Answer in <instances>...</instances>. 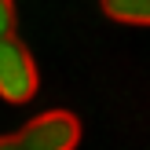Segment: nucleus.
Segmentation results:
<instances>
[{
	"mask_svg": "<svg viewBox=\"0 0 150 150\" xmlns=\"http://www.w3.org/2000/svg\"><path fill=\"white\" fill-rule=\"evenodd\" d=\"M37 84H40V73L29 48L18 37H4L0 40V99L11 106L29 103L37 95Z\"/></svg>",
	"mask_w": 150,
	"mask_h": 150,
	"instance_id": "obj_1",
	"label": "nucleus"
},
{
	"mask_svg": "<svg viewBox=\"0 0 150 150\" xmlns=\"http://www.w3.org/2000/svg\"><path fill=\"white\" fill-rule=\"evenodd\" d=\"M18 139L26 150H77L81 121L70 110H48V114L33 117L29 125H22Z\"/></svg>",
	"mask_w": 150,
	"mask_h": 150,
	"instance_id": "obj_2",
	"label": "nucleus"
},
{
	"mask_svg": "<svg viewBox=\"0 0 150 150\" xmlns=\"http://www.w3.org/2000/svg\"><path fill=\"white\" fill-rule=\"evenodd\" d=\"M103 15L125 26H150V0H99Z\"/></svg>",
	"mask_w": 150,
	"mask_h": 150,
	"instance_id": "obj_3",
	"label": "nucleus"
},
{
	"mask_svg": "<svg viewBox=\"0 0 150 150\" xmlns=\"http://www.w3.org/2000/svg\"><path fill=\"white\" fill-rule=\"evenodd\" d=\"M15 37V0H0V40Z\"/></svg>",
	"mask_w": 150,
	"mask_h": 150,
	"instance_id": "obj_4",
	"label": "nucleus"
},
{
	"mask_svg": "<svg viewBox=\"0 0 150 150\" xmlns=\"http://www.w3.org/2000/svg\"><path fill=\"white\" fill-rule=\"evenodd\" d=\"M0 150H26V146H22L18 132H15V136H0Z\"/></svg>",
	"mask_w": 150,
	"mask_h": 150,
	"instance_id": "obj_5",
	"label": "nucleus"
}]
</instances>
